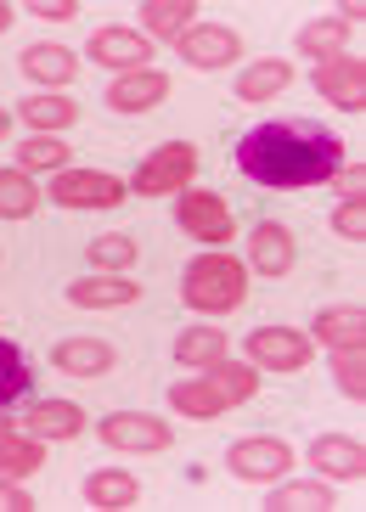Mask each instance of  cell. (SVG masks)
Returning a JSON list of instances; mask_svg holds the SVG:
<instances>
[{"label": "cell", "mask_w": 366, "mask_h": 512, "mask_svg": "<svg viewBox=\"0 0 366 512\" xmlns=\"http://www.w3.org/2000/svg\"><path fill=\"white\" fill-rule=\"evenodd\" d=\"M46 467V439L34 434H0V479H29V473H40Z\"/></svg>", "instance_id": "23"}, {"label": "cell", "mask_w": 366, "mask_h": 512, "mask_svg": "<svg viewBox=\"0 0 366 512\" xmlns=\"http://www.w3.org/2000/svg\"><path fill=\"white\" fill-rule=\"evenodd\" d=\"M333 377L350 400H366V349H333Z\"/></svg>", "instance_id": "32"}, {"label": "cell", "mask_w": 366, "mask_h": 512, "mask_svg": "<svg viewBox=\"0 0 366 512\" xmlns=\"http://www.w3.org/2000/svg\"><path fill=\"white\" fill-rule=\"evenodd\" d=\"M248 259H254V271L260 276H288L293 271V231L276 226V220L254 226V237H248Z\"/></svg>", "instance_id": "18"}, {"label": "cell", "mask_w": 366, "mask_h": 512, "mask_svg": "<svg viewBox=\"0 0 366 512\" xmlns=\"http://www.w3.org/2000/svg\"><path fill=\"white\" fill-rule=\"evenodd\" d=\"M175 51H181V62H192V68H226V62L243 57V34L226 29V23H192V29L175 40Z\"/></svg>", "instance_id": "10"}, {"label": "cell", "mask_w": 366, "mask_h": 512, "mask_svg": "<svg viewBox=\"0 0 366 512\" xmlns=\"http://www.w3.org/2000/svg\"><path fill=\"white\" fill-rule=\"evenodd\" d=\"M51 366L68 377H102L107 366H113V344L107 338H62L57 349H51Z\"/></svg>", "instance_id": "17"}, {"label": "cell", "mask_w": 366, "mask_h": 512, "mask_svg": "<svg viewBox=\"0 0 366 512\" xmlns=\"http://www.w3.org/2000/svg\"><path fill=\"white\" fill-rule=\"evenodd\" d=\"M226 467L237 473V479H248V484H276L293 467V451L282 445V439L248 434V439H237V445L226 451Z\"/></svg>", "instance_id": "8"}, {"label": "cell", "mask_w": 366, "mask_h": 512, "mask_svg": "<svg viewBox=\"0 0 366 512\" xmlns=\"http://www.w3.org/2000/svg\"><path fill=\"white\" fill-rule=\"evenodd\" d=\"M288 79H293L288 62H282V57H265V62H254V68L237 79V96H243V102H271V96L288 91Z\"/></svg>", "instance_id": "27"}, {"label": "cell", "mask_w": 366, "mask_h": 512, "mask_svg": "<svg viewBox=\"0 0 366 512\" xmlns=\"http://www.w3.org/2000/svg\"><path fill=\"white\" fill-rule=\"evenodd\" d=\"M338 507V490L333 484H282L265 496V512H333Z\"/></svg>", "instance_id": "24"}, {"label": "cell", "mask_w": 366, "mask_h": 512, "mask_svg": "<svg viewBox=\"0 0 366 512\" xmlns=\"http://www.w3.org/2000/svg\"><path fill=\"white\" fill-rule=\"evenodd\" d=\"M17 169L29 175V169H68V141L57 136H34L17 147Z\"/></svg>", "instance_id": "31"}, {"label": "cell", "mask_w": 366, "mask_h": 512, "mask_svg": "<svg viewBox=\"0 0 366 512\" xmlns=\"http://www.w3.org/2000/svg\"><path fill=\"white\" fill-rule=\"evenodd\" d=\"M6 130H12V113H6V107H0V141H6Z\"/></svg>", "instance_id": "39"}, {"label": "cell", "mask_w": 366, "mask_h": 512, "mask_svg": "<svg viewBox=\"0 0 366 512\" xmlns=\"http://www.w3.org/2000/svg\"><path fill=\"white\" fill-rule=\"evenodd\" d=\"M181 299L192 304L198 316H231V310L248 299L243 259H231V254L192 259V265H186V276H181Z\"/></svg>", "instance_id": "3"}, {"label": "cell", "mask_w": 366, "mask_h": 512, "mask_svg": "<svg viewBox=\"0 0 366 512\" xmlns=\"http://www.w3.org/2000/svg\"><path fill=\"white\" fill-rule=\"evenodd\" d=\"M175 220H181L186 237H198V242H231V231H237V220H231L220 192H181Z\"/></svg>", "instance_id": "9"}, {"label": "cell", "mask_w": 366, "mask_h": 512, "mask_svg": "<svg viewBox=\"0 0 366 512\" xmlns=\"http://www.w3.org/2000/svg\"><path fill=\"white\" fill-rule=\"evenodd\" d=\"M254 394H260V372H254V366L220 361V366H209V377L175 383V389H169V406L181 411V417L209 422V417H220V411H231V406H243V400H254Z\"/></svg>", "instance_id": "2"}, {"label": "cell", "mask_w": 366, "mask_h": 512, "mask_svg": "<svg viewBox=\"0 0 366 512\" xmlns=\"http://www.w3.org/2000/svg\"><path fill=\"white\" fill-rule=\"evenodd\" d=\"M333 186H338L344 197H366V169H338Z\"/></svg>", "instance_id": "37"}, {"label": "cell", "mask_w": 366, "mask_h": 512, "mask_svg": "<svg viewBox=\"0 0 366 512\" xmlns=\"http://www.w3.org/2000/svg\"><path fill=\"white\" fill-rule=\"evenodd\" d=\"M316 344H327V349H366V316H361V304L321 310V316H316Z\"/></svg>", "instance_id": "20"}, {"label": "cell", "mask_w": 366, "mask_h": 512, "mask_svg": "<svg viewBox=\"0 0 366 512\" xmlns=\"http://www.w3.org/2000/svg\"><path fill=\"white\" fill-rule=\"evenodd\" d=\"M226 332H214V327H186L181 338H175V355H181L186 366H198V372H209V366L226 361Z\"/></svg>", "instance_id": "28"}, {"label": "cell", "mask_w": 366, "mask_h": 512, "mask_svg": "<svg viewBox=\"0 0 366 512\" xmlns=\"http://www.w3.org/2000/svg\"><path fill=\"white\" fill-rule=\"evenodd\" d=\"M29 389H34V366H29V355H23L17 344H6V338H0V411H12Z\"/></svg>", "instance_id": "29"}, {"label": "cell", "mask_w": 366, "mask_h": 512, "mask_svg": "<svg viewBox=\"0 0 366 512\" xmlns=\"http://www.w3.org/2000/svg\"><path fill=\"white\" fill-rule=\"evenodd\" d=\"M17 68H23L29 79H40V85H51V91L79 74V62H74V51H68V46H29L23 57H17Z\"/></svg>", "instance_id": "21"}, {"label": "cell", "mask_w": 366, "mask_h": 512, "mask_svg": "<svg viewBox=\"0 0 366 512\" xmlns=\"http://www.w3.org/2000/svg\"><path fill=\"white\" fill-rule=\"evenodd\" d=\"M23 434H34V439H79L85 434V411H79L74 400H34V406L23 411Z\"/></svg>", "instance_id": "16"}, {"label": "cell", "mask_w": 366, "mask_h": 512, "mask_svg": "<svg viewBox=\"0 0 366 512\" xmlns=\"http://www.w3.org/2000/svg\"><path fill=\"white\" fill-rule=\"evenodd\" d=\"M248 366L254 372H299V366H310V338L293 327H254L248 332Z\"/></svg>", "instance_id": "7"}, {"label": "cell", "mask_w": 366, "mask_h": 512, "mask_svg": "<svg viewBox=\"0 0 366 512\" xmlns=\"http://www.w3.org/2000/svg\"><path fill=\"white\" fill-rule=\"evenodd\" d=\"M316 91L327 96L344 113H361L366 107V62L361 57H327L316 62Z\"/></svg>", "instance_id": "11"}, {"label": "cell", "mask_w": 366, "mask_h": 512, "mask_svg": "<svg viewBox=\"0 0 366 512\" xmlns=\"http://www.w3.org/2000/svg\"><path fill=\"white\" fill-rule=\"evenodd\" d=\"M0 512H34V496L17 490V479H0Z\"/></svg>", "instance_id": "36"}, {"label": "cell", "mask_w": 366, "mask_h": 512, "mask_svg": "<svg viewBox=\"0 0 366 512\" xmlns=\"http://www.w3.org/2000/svg\"><path fill=\"white\" fill-rule=\"evenodd\" d=\"M0 434H12V417H6V411H0Z\"/></svg>", "instance_id": "40"}, {"label": "cell", "mask_w": 366, "mask_h": 512, "mask_svg": "<svg viewBox=\"0 0 366 512\" xmlns=\"http://www.w3.org/2000/svg\"><path fill=\"white\" fill-rule=\"evenodd\" d=\"M192 175H198V147H192V141H164L158 152H147V164L136 169L130 192L136 197H169V192H181Z\"/></svg>", "instance_id": "4"}, {"label": "cell", "mask_w": 366, "mask_h": 512, "mask_svg": "<svg viewBox=\"0 0 366 512\" xmlns=\"http://www.w3.org/2000/svg\"><path fill=\"white\" fill-rule=\"evenodd\" d=\"M40 209V186L23 169H0V220H29Z\"/></svg>", "instance_id": "30"}, {"label": "cell", "mask_w": 366, "mask_h": 512, "mask_svg": "<svg viewBox=\"0 0 366 512\" xmlns=\"http://www.w3.org/2000/svg\"><path fill=\"white\" fill-rule=\"evenodd\" d=\"M333 231L338 237H350V242H361L366 237V197H344L333 209Z\"/></svg>", "instance_id": "34"}, {"label": "cell", "mask_w": 366, "mask_h": 512, "mask_svg": "<svg viewBox=\"0 0 366 512\" xmlns=\"http://www.w3.org/2000/svg\"><path fill=\"white\" fill-rule=\"evenodd\" d=\"M192 23H198V6H192V0H147V6H141V34H147V40H153V34L181 40Z\"/></svg>", "instance_id": "25"}, {"label": "cell", "mask_w": 366, "mask_h": 512, "mask_svg": "<svg viewBox=\"0 0 366 512\" xmlns=\"http://www.w3.org/2000/svg\"><path fill=\"white\" fill-rule=\"evenodd\" d=\"M96 439L113 445V451H141V456H158L169 451V422L164 417H147V411H113V417L96 422Z\"/></svg>", "instance_id": "6"}, {"label": "cell", "mask_w": 366, "mask_h": 512, "mask_svg": "<svg viewBox=\"0 0 366 512\" xmlns=\"http://www.w3.org/2000/svg\"><path fill=\"white\" fill-rule=\"evenodd\" d=\"M310 467L338 484H350V479H366V451H361V439H350V434H321L310 445Z\"/></svg>", "instance_id": "13"}, {"label": "cell", "mask_w": 366, "mask_h": 512, "mask_svg": "<svg viewBox=\"0 0 366 512\" xmlns=\"http://www.w3.org/2000/svg\"><path fill=\"white\" fill-rule=\"evenodd\" d=\"M29 12L40 17V23H68V17L79 12V6H74V0H34Z\"/></svg>", "instance_id": "35"}, {"label": "cell", "mask_w": 366, "mask_h": 512, "mask_svg": "<svg viewBox=\"0 0 366 512\" xmlns=\"http://www.w3.org/2000/svg\"><path fill=\"white\" fill-rule=\"evenodd\" d=\"M85 501L96 512H124V507H141V484L136 473H124V467H102L85 479Z\"/></svg>", "instance_id": "19"}, {"label": "cell", "mask_w": 366, "mask_h": 512, "mask_svg": "<svg viewBox=\"0 0 366 512\" xmlns=\"http://www.w3.org/2000/svg\"><path fill=\"white\" fill-rule=\"evenodd\" d=\"M237 169L254 186H276V192H305V186H327L344 169V141L321 124L282 119V124H254L237 136Z\"/></svg>", "instance_id": "1"}, {"label": "cell", "mask_w": 366, "mask_h": 512, "mask_svg": "<svg viewBox=\"0 0 366 512\" xmlns=\"http://www.w3.org/2000/svg\"><path fill=\"white\" fill-rule=\"evenodd\" d=\"M293 46L305 51L310 62L344 57V46H350V29H344V23H338V17H316V23H305V29L293 34Z\"/></svg>", "instance_id": "26"}, {"label": "cell", "mask_w": 366, "mask_h": 512, "mask_svg": "<svg viewBox=\"0 0 366 512\" xmlns=\"http://www.w3.org/2000/svg\"><path fill=\"white\" fill-rule=\"evenodd\" d=\"M68 304L74 310H124V304H141V287L130 276H85V282H68Z\"/></svg>", "instance_id": "15"}, {"label": "cell", "mask_w": 366, "mask_h": 512, "mask_svg": "<svg viewBox=\"0 0 366 512\" xmlns=\"http://www.w3.org/2000/svg\"><path fill=\"white\" fill-rule=\"evenodd\" d=\"M91 62H102V68H113V74H136V68L153 62V40L113 23V29L91 34Z\"/></svg>", "instance_id": "12"}, {"label": "cell", "mask_w": 366, "mask_h": 512, "mask_svg": "<svg viewBox=\"0 0 366 512\" xmlns=\"http://www.w3.org/2000/svg\"><path fill=\"white\" fill-rule=\"evenodd\" d=\"M17 119L34 124L40 136H51V130H62V124H79V102L62 96V91H40V96H29V102L17 107Z\"/></svg>", "instance_id": "22"}, {"label": "cell", "mask_w": 366, "mask_h": 512, "mask_svg": "<svg viewBox=\"0 0 366 512\" xmlns=\"http://www.w3.org/2000/svg\"><path fill=\"white\" fill-rule=\"evenodd\" d=\"M91 259L102 265V271H124V265H136V237H124V231H113V237H96V242H91Z\"/></svg>", "instance_id": "33"}, {"label": "cell", "mask_w": 366, "mask_h": 512, "mask_svg": "<svg viewBox=\"0 0 366 512\" xmlns=\"http://www.w3.org/2000/svg\"><path fill=\"white\" fill-rule=\"evenodd\" d=\"M12 29V6H6V0H0V34Z\"/></svg>", "instance_id": "38"}, {"label": "cell", "mask_w": 366, "mask_h": 512, "mask_svg": "<svg viewBox=\"0 0 366 512\" xmlns=\"http://www.w3.org/2000/svg\"><path fill=\"white\" fill-rule=\"evenodd\" d=\"M130 186L119 175H102V169H57L51 181V203L57 209H119Z\"/></svg>", "instance_id": "5"}, {"label": "cell", "mask_w": 366, "mask_h": 512, "mask_svg": "<svg viewBox=\"0 0 366 512\" xmlns=\"http://www.w3.org/2000/svg\"><path fill=\"white\" fill-rule=\"evenodd\" d=\"M164 96H169V79L158 74V68H136V74H119L107 85V107H113V113H147V107H158Z\"/></svg>", "instance_id": "14"}]
</instances>
